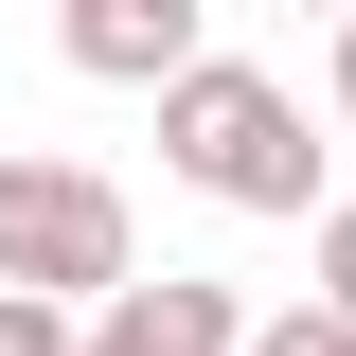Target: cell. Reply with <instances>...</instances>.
<instances>
[{
	"label": "cell",
	"mask_w": 356,
	"mask_h": 356,
	"mask_svg": "<svg viewBox=\"0 0 356 356\" xmlns=\"http://www.w3.org/2000/svg\"><path fill=\"white\" fill-rule=\"evenodd\" d=\"M161 161L214 196V214H321V143H303V89L214 54L196 89H161Z\"/></svg>",
	"instance_id": "obj_1"
},
{
	"label": "cell",
	"mask_w": 356,
	"mask_h": 356,
	"mask_svg": "<svg viewBox=\"0 0 356 356\" xmlns=\"http://www.w3.org/2000/svg\"><path fill=\"white\" fill-rule=\"evenodd\" d=\"M143 250H125V178L89 161H0V303H125Z\"/></svg>",
	"instance_id": "obj_2"
},
{
	"label": "cell",
	"mask_w": 356,
	"mask_h": 356,
	"mask_svg": "<svg viewBox=\"0 0 356 356\" xmlns=\"http://www.w3.org/2000/svg\"><path fill=\"white\" fill-rule=\"evenodd\" d=\"M54 54H72L89 89H196L214 72V18H196V0H72Z\"/></svg>",
	"instance_id": "obj_3"
},
{
	"label": "cell",
	"mask_w": 356,
	"mask_h": 356,
	"mask_svg": "<svg viewBox=\"0 0 356 356\" xmlns=\"http://www.w3.org/2000/svg\"><path fill=\"white\" fill-rule=\"evenodd\" d=\"M89 356H250V303L196 285V267H161V285H125V303L89 321Z\"/></svg>",
	"instance_id": "obj_4"
},
{
	"label": "cell",
	"mask_w": 356,
	"mask_h": 356,
	"mask_svg": "<svg viewBox=\"0 0 356 356\" xmlns=\"http://www.w3.org/2000/svg\"><path fill=\"white\" fill-rule=\"evenodd\" d=\"M303 303H321V321H356V196L303 232Z\"/></svg>",
	"instance_id": "obj_5"
},
{
	"label": "cell",
	"mask_w": 356,
	"mask_h": 356,
	"mask_svg": "<svg viewBox=\"0 0 356 356\" xmlns=\"http://www.w3.org/2000/svg\"><path fill=\"white\" fill-rule=\"evenodd\" d=\"M0 356H89V321L72 303H0Z\"/></svg>",
	"instance_id": "obj_6"
},
{
	"label": "cell",
	"mask_w": 356,
	"mask_h": 356,
	"mask_svg": "<svg viewBox=\"0 0 356 356\" xmlns=\"http://www.w3.org/2000/svg\"><path fill=\"white\" fill-rule=\"evenodd\" d=\"M250 356H356V321H321V303H285V321H250Z\"/></svg>",
	"instance_id": "obj_7"
},
{
	"label": "cell",
	"mask_w": 356,
	"mask_h": 356,
	"mask_svg": "<svg viewBox=\"0 0 356 356\" xmlns=\"http://www.w3.org/2000/svg\"><path fill=\"white\" fill-rule=\"evenodd\" d=\"M321 89H339V125H356V18H339V54H321Z\"/></svg>",
	"instance_id": "obj_8"
}]
</instances>
